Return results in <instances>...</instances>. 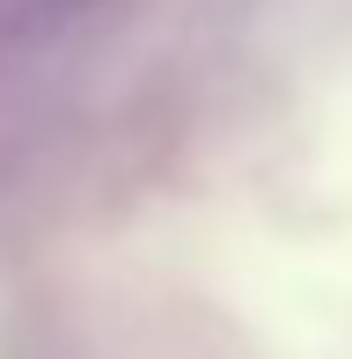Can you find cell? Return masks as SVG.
I'll list each match as a JSON object with an SVG mask.
<instances>
[]
</instances>
